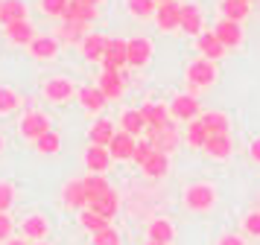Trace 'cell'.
I'll return each mask as SVG.
<instances>
[{
	"label": "cell",
	"instance_id": "cell-1",
	"mask_svg": "<svg viewBox=\"0 0 260 245\" xmlns=\"http://www.w3.org/2000/svg\"><path fill=\"white\" fill-rule=\"evenodd\" d=\"M146 140L152 143L155 152H161V155H170V152L178 146V128L167 120L161 126H149L146 128Z\"/></svg>",
	"mask_w": 260,
	"mask_h": 245
},
{
	"label": "cell",
	"instance_id": "cell-2",
	"mask_svg": "<svg viewBox=\"0 0 260 245\" xmlns=\"http://www.w3.org/2000/svg\"><path fill=\"white\" fill-rule=\"evenodd\" d=\"M213 201H216V193H213L211 184H190L187 193H184V204H187L193 213H205V210H211Z\"/></svg>",
	"mask_w": 260,
	"mask_h": 245
},
{
	"label": "cell",
	"instance_id": "cell-3",
	"mask_svg": "<svg viewBox=\"0 0 260 245\" xmlns=\"http://www.w3.org/2000/svg\"><path fill=\"white\" fill-rule=\"evenodd\" d=\"M88 210H94V213H100L103 219H114L120 210V196L114 193V187H108V190H103V193H96V196L88 198Z\"/></svg>",
	"mask_w": 260,
	"mask_h": 245
},
{
	"label": "cell",
	"instance_id": "cell-4",
	"mask_svg": "<svg viewBox=\"0 0 260 245\" xmlns=\"http://www.w3.org/2000/svg\"><path fill=\"white\" fill-rule=\"evenodd\" d=\"M213 79H216V67H213V61H208V58H196V61H190L187 82L193 85V88H208V85H213Z\"/></svg>",
	"mask_w": 260,
	"mask_h": 245
},
{
	"label": "cell",
	"instance_id": "cell-5",
	"mask_svg": "<svg viewBox=\"0 0 260 245\" xmlns=\"http://www.w3.org/2000/svg\"><path fill=\"white\" fill-rule=\"evenodd\" d=\"M167 108H170V117L173 120H181V123L187 120L190 123V120H196V114H199V99L193 93H178Z\"/></svg>",
	"mask_w": 260,
	"mask_h": 245
},
{
	"label": "cell",
	"instance_id": "cell-6",
	"mask_svg": "<svg viewBox=\"0 0 260 245\" xmlns=\"http://www.w3.org/2000/svg\"><path fill=\"white\" fill-rule=\"evenodd\" d=\"M126 38H108V47H106V56H103V67L106 73H117L123 64H129L126 61Z\"/></svg>",
	"mask_w": 260,
	"mask_h": 245
},
{
	"label": "cell",
	"instance_id": "cell-7",
	"mask_svg": "<svg viewBox=\"0 0 260 245\" xmlns=\"http://www.w3.org/2000/svg\"><path fill=\"white\" fill-rule=\"evenodd\" d=\"M50 131V120L47 114H41V111H32V114H26L24 120H21V134H24L26 140H32L36 143L38 137H44Z\"/></svg>",
	"mask_w": 260,
	"mask_h": 245
},
{
	"label": "cell",
	"instance_id": "cell-8",
	"mask_svg": "<svg viewBox=\"0 0 260 245\" xmlns=\"http://www.w3.org/2000/svg\"><path fill=\"white\" fill-rule=\"evenodd\" d=\"M61 198H64V204L73 210H88V193H85V184L82 178H73V181H68L64 184V190H61Z\"/></svg>",
	"mask_w": 260,
	"mask_h": 245
},
{
	"label": "cell",
	"instance_id": "cell-9",
	"mask_svg": "<svg viewBox=\"0 0 260 245\" xmlns=\"http://www.w3.org/2000/svg\"><path fill=\"white\" fill-rule=\"evenodd\" d=\"M135 146H138V140L126 134L123 128H120L114 140L108 143V152H111V161H132V155H135Z\"/></svg>",
	"mask_w": 260,
	"mask_h": 245
},
{
	"label": "cell",
	"instance_id": "cell-10",
	"mask_svg": "<svg viewBox=\"0 0 260 245\" xmlns=\"http://www.w3.org/2000/svg\"><path fill=\"white\" fill-rule=\"evenodd\" d=\"M155 23H158V29H178V23H181V6H178L176 0L173 3H161L158 9H155Z\"/></svg>",
	"mask_w": 260,
	"mask_h": 245
},
{
	"label": "cell",
	"instance_id": "cell-11",
	"mask_svg": "<svg viewBox=\"0 0 260 245\" xmlns=\"http://www.w3.org/2000/svg\"><path fill=\"white\" fill-rule=\"evenodd\" d=\"M149 56H152V44L146 38H129V44H126V61H129L132 67H143L149 61Z\"/></svg>",
	"mask_w": 260,
	"mask_h": 245
},
{
	"label": "cell",
	"instance_id": "cell-12",
	"mask_svg": "<svg viewBox=\"0 0 260 245\" xmlns=\"http://www.w3.org/2000/svg\"><path fill=\"white\" fill-rule=\"evenodd\" d=\"M108 163H111V152L106 146H88L85 149V166L91 175H103L108 169Z\"/></svg>",
	"mask_w": 260,
	"mask_h": 245
},
{
	"label": "cell",
	"instance_id": "cell-13",
	"mask_svg": "<svg viewBox=\"0 0 260 245\" xmlns=\"http://www.w3.org/2000/svg\"><path fill=\"white\" fill-rule=\"evenodd\" d=\"M213 35L219 38V44L228 50V47H237L240 41H243V26L234 21H219L216 23V29H213Z\"/></svg>",
	"mask_w": 260,
	"mask_h": 245
},
{
	"label": "cell",
	"instance_id": "cell-14",
	"mask_svg": "<svg viewBox=\"0 0 260 245\" xmlns=\"http://www.w3.org/2000/svg\"><path fill=\"white\" fill-rule=\"evenodd\" d=\"M106 47H108V38L100 32H91L82 38V56L88 58V61H103V56H106Z\"/></svg>",
	"mask_w": 260,
	"mask_h": 245
},
{
	"label": "cell",
	"instance_id": "cell-15",
	"mask_svg": "<svg viewBox=\"0 0 260 245\" xmlns=\"http://www.w3.org/2000/svg\"><path fill=\"white\" fill-rule=\"evenodd\" d=\"M26 21V3L24 0H3L0 6V23L3 26H12V23Z\"/></svg>",
	"mask_w": 260,
	"mask_h": 245
},
{
	"label": "cell",
	"instance_id": "cell-16",
	"mask_svg": "<svg viewBox=\"0 0 260 245\" xmlns=\"http://www.w3.org/2000/svg\"><path fill=\"white\" fill-rule=\"evenodd\" d=\"M178 29H184L187 35H202V12L199 6H193V3H184L181 6V23H178Z\"/></svg>",
	"mask_w": 260,
	"mask_h": 245
},
{
	"label": "cell",
	"instance_id": "cell-17",
	"mask_svg": "<svg viewBox=\"0 0 260 245\" xmlns=\"http://www.w3.org/2000/svg\"><path fill=\"white\" fill-rule=\"evenodd\" d=\"M196 47H199L202 58H208V61H216V58L225 56V47L219 44V38L213 32H202L199 38H196Z\"/></svg>",
	"mask_w": 260,
	"mask_h": 245
},
{
	"label": "cell",
	"instance_id": "cell-18",
	"mask_svg": "<svg viewBox=\"0 0 260 245\" xmlns=\"http://www.w3.org/2000/svg\"><path fill=\"white\" fill-rule=\"evenodd\" d=\"M71 93H76V88L71 85V79L44 82V96H47L50 102H64V99H71Z\"/></svg>",
	"mask_w": 260,
	"mask_h": 245
},
{
	"label": "cell",
	"instance_id": "cell-19",
	"mask_svg": "<svg viewBox=\"0 0 260 245\" xmlns=\"http://www.w3.org/2000/svg\"><path fill=\"white\" fill-rule=\"evenodd\" d=\"M76 96H79V102H82V108H88V111H103L106 108V93L100 91V88H91V85H85V88H76Z\"/></svg>",
	"mask_w": 260,
	"mask_h": 245
},
{
	"label": "cell",
	"instance_id": "cell-20",
	"mask_svg": "<svg viewBox=\"0 0 260 245\" xmlns=\"http://www.w3.org/2000/svg\"><path fill=\"white\" fill-rule=\"evenodd\" d=\"M59 38H50V35H36L32 44H29V53L36 58H53L59 53Z\"/></svg>",
	"mask_w": 260,
	"mask_h": 245
},
{
	"label": "cell",
	"instance_id": "cell-21",
	"mask_svg": "<svg viewBox=\"0 0 260 245\" xmlns=\"http://www.w3.org/2000/svg\"><path fill=\"white\" fill-rule=\"evenodd\" d=\"M114 126L108 123V120H96L94 126H91V131H88V137H91V146H106L108 149V143L114 140Z\"/></svg>",
	"mask_w": 260,
	"mask_h": 245
},
{
	"label": "cell",
	"instance_id": "cell-22",
	"mask_svg": "<svg viewBox=\"0 0 260 245\" xmlns=\"http://www.w3.org/2000/svg\"><path fill=\"white\" fill-rule=\"evenodd\" d=\"M96 18V6H88V3H79V0H71L68 9H64V21H79L88 23Z\"/></svg>",
	"mask_w": 260,
	"mask_h": 245
},
{
	"label": "cell",
	"instance_id": "cell-23",
	"mask_svg": "<svg viewBox=\"0 0 260 245\" xmlns=\"http://www.w3.org/2000/svg\"><path fill=\"white\" fill-rule=\"evenodd\" d=\"M138 111H141L143 120H146V128L149 126H161V123L170 120V108H167V105H158V102H143Z\"/></svg>",
	"mask_w": 260,
	"mask_h": 245
},
{
	"label": "cell",
	"instance_id": "cell-24",
	"mask_svg": "<svg viewBox=\"0 0 260 245\" xmlns=\"http://www.w3.org/2000/svg\"><path fill=\"white\" fill-rule=\"evenodd\" d=\"M146 178H164L170 172V155H161V152H152V158L141 166Z\"/></svg>",
	"mask_w": 260,
	"mask_h": 245
},
{
	"label": "cell",
	"instance_id": "cell-25",
	"mask_svg": "<svg viewBox=\"0 0 260 245\" xmlns=\"http://www.w3.org/2000/svg\"><path fill=\"white\" fill-rule=\"evenodd\" d=\"M231 149H234V143H231L228 134H211L208 143H205V152H208L211 158H228Z\"/></svg>",
	"mask_w": 260,
	"mask_h": 245
},
{
	"label": "cell",
	"instance_id": "cell-26",
	"mask_svg": "<svg viewBox=\"0 0 260 245\" xmlns=\"http://www.w3.org/2000/svg\"><path fill=\"white\" fill-rule=\"evenodd\" d=\"M21 231H24V236H29V239H44V233L50 231V225L44 216H38V213H32V216H26L24 225H21Z\"/></svg>",
	"mask_w": 260,
	"mask_h": 245
},
{
	"label": "cell",
	"instance_id": "cell-27",
	"mask_svg": "<svg viewBox=\"0 0 260 245\" xmlns=\"http://www.w3.org/2000/svg\"><path fill=\"white\" fill-rule=\"evenodd\" d=\"M146 233H149L152 242H164V245H170L173 242V236H176L173 225H170L167 219H152L149 222V228H146Z\"/></svg>",
	"mask_w": 260,
	"mask_h": 245
},
{
	"label": "cell",
	"instance_id": "cell-28",
	"mask_svg": "<svg viewBox=\"0 0 260 245\" xmlns=\"http://www.w3.org/2000/svg\"><path fill=\"white\" fill-rule=\"evenodd\" d=\"M120 126H123V131H126V134H132V137H141L143 131H146V120H143L141 111H123V117H120Z\"/></svg>",
	"mask_w": 260,
	"mask_h": 245
},
{
	"label": "cell",
	"instance_id": "cell-29",
	"mask_svg": "<svg viewBox=\"0 0 260 245\" xmlns=\"http://www.w3.org/2000/svg\"><path fill=\"white\" fill-rule=\"evenodd\" d=\"M96 88L106 93V99H120V93H123V79H120V73H106V70H103Z\"/></svg>",
	"mask_w": 260,
	"mask_h": 245
},
{
	"label": "cell",
	"instance_id": "cell-30",
	"mask_svg": "<svg viewBox=\"0 0 260 245\" xmlns=\"http://www.w3.org/2000/svg\"><path fill=\"white\" fill-rule=\"evenodd\" d=\"M6 38L12 41V44H32V38H36V32H32V26H29V21H21V23H12V26H6Z\"/></svg>",
	"mask_w": 260,
	"mask_h": 245
},
{
	"label": "cell",
	"instance_id": "cell-31",
	"mask_svg": "<svg viewBox=\"0 0 260 245\" xmlns=\"http://www.w3.org/2000/svg\"><path fill=\"white\" fill-rule=\"evenodd\" d=\"M205 128H208V134H228V117L219 114V111H208V114L199 117Z\"/></svg>",
	"mask_w": 260,
	"mask_h": 245
},
{
	"label": "cell",
	"instance_id": "cell-32",
	"mask_svg": "<svg viewBox=\"0 0 260 245\" xmlns=\"http://www.w3.org/2000/svg\"><path fill=\"white\" fill-rule=\"evenodd\" d=\"M219 9H222L225 21L240 23L248 15V3H246V0H222V6H219Z\"/></svg>",
	"mask_w": 260,
	"mask_h": 245
},
{
	"label": "cell",
	"instance_id": "cell-33",
	"mask_svg": "<svg viewBox=\"0 0 260 245\" xmlns=\"http://www.w3.org/2000/svg\"><path fill=\"white\" fill-rule=\"evenodd\" d=\"M79 225H82L85 231H91V233H100V231H106V228H111V222L103 219V216L94 213V210H82V213H79Z\"/></svg>",
	"mask_w": 260,
	"mask_h": 245
},
{
	"label": "cell",
	"instance_id": "cell-34",
	"mask_svg": "<svg viewBox=\"0 0 260 245\" xmlns=\"http://www.w3.org/2000/svg\"><path fill=\"white\" fill-rule=\"evenodd\" d=\"M208 128H205V123L202 120H190L187 126V143L190 146H196V149H205V143H208Z\"/></svg>",
	"mask_w": 260,
	"mask_h": 245
},
{
	"label": "cell",
	"instance_id": "cell-35",
	"mask_svg": "<svg viewBox=\"0 0 260 245\" xmlns=\"http://www.w3.org/2000/svg\"><path fill=\"white\" fill-rule=\"evenodd\" d=\"M36 149L41 152V155H56V152L61 149V137L56 134V131H47L44 137L36 140Z\"/></svg>",
	"mask_w": 260,
	"mask_h": 245
},
{
	"label": "cell",
	"instance_id": "cell-36",
	"mask_svg": "<svg viewBox=\"0 0 260 245\" xmlns=\"http://www.w3.org/2000/svg\"><path fill=\"white\" fill-rule=\"evenodd\" d=\"M61 38H68V41H82L85 38V23L79 21H64L61 23Z\"/></svg>",
	"mask_w": 260,
	"mask_h": 245
},
{
	"label": "cell",
	"instance_id": "cell-37",
	"mask_svg": "<svg viewBox=\"0 0 260 245\" xmlns=\"http://www.w3.org/2000/svg\"><path fill=\"white\" fill-rule=\"evenodd\" d=\"M158 3L155 0H129V12L138 15V18H146V15H155Z\"/></svg>",
	"mask_w": 260,
	"mask_h": 245
},
{
	"label": "cell",
	"instance_id": "cell-38",
	"mask_svg": "<svg viewBox=\"0 0 260 245\" xmlns=\"http://www.w3.org/2000/svg\"><path fill=\"white\" fill-rule=\"evenodd\" d=\"M18 93L12 88H0V114H6V111H15L18 108Z\"/></svg>",
	"mask_w": 260,
	"mask_h": 245
},
{
	"label": "cell",
	"instance_id": "cell-39",
	"mask_svg": "<svg viewBox=\"0 0 260 245\" xmlns=\"http://www.w3.org/2000/svg\"><path fill=\"white\" fill-rule=\"evenodd\" d=\"M152 152H155V149H152V143H149V140H138V146H135V155H132V161L141 163V166H143V163L152 158Z\"/></svg>",
	"mask_w": 260,
	"mask_h": 245
},
{
	"label": "cell",
	"instance_id": "cell-40",
	"mask_svg": "<svg viewBox=\"0 0 260 245\" xmlns=\"http://www.w3.org/2000/svg\"><path fill=\"white\" fill-rule=\"evenodd\" d=\"M12 201H15V187L9 181H0V213H6L12 207Z\"/></svg>",
	"mask_w": 260,
	"mask_h": 245
},
{
	"label": "cell",
	"instance_id": "cell-41",
	"mask_svg": "<svg viewBox=\"0 0 260 245\" xmlns=\"http://www.w3.org/2000/svg\"><path fill=\"white\" fill-rule=\"evenodd\" d=\"M71 0H41V9L53 15V18H64V9H68Z\"/></svg>",
	"mask_w": 260,
	"mask_h": 245
},
{
	"label": "cell",
	"instance_id": "cell-42",
	"mask_svg": "<svg viewBox=\"0 0 260 245\" xmlns=\"http://www.w3.org/2000/svg\"><path fill=\"white\" fill-rule=\"evenodd\" d=\"M94 245H123V242H120V233L114 228H106V231L94 233Z\"/></svg>",
	"mask_w": 260,
	"mask_h": 245
},
{
	"label": "cell",
	"instance_id": "cell-43",
	"mask_svg": "<svg viewBox=\"0 0 260 245\" xmlns=\"http://www.w3.org/2000/svg\"><path fill=\"white\" fill-rule=\"evenodd\" d=\"M243 231H246L248 236H260V210H254V213H248V216H246Z\"/></svg>",
	"mask_w": 260,
	"mask_h": 245
},
{
	"label": "cell",
	"instance_id": "cell-44",
	"mask_svg": "<svg viewBox=\"0 0 260 245\" xmlns=\"http://www.w3.org/2000/svg\"><path fill=\"white\" fill-rule=\"evenodd\" d=\"M12 239V219L9 213H0V242H9Z\"/></svg>",
	"mask_w": 260,
	"mask_h": 245
},
{
	"label": "cell",
	"instance_id": "cell-45",
	"mask_svg": "<svg viewBox=\"0 0 260 245\" xmlns=\"http://www.w3.org/2000/svg\"><path fill=\"white\" fill-rule=\"evenodd\" d=\"M248 155H251V161L260 163V137L251 140V146H248Z\"/></svg>",
	"mask_w": 260,
	"mask_h": 245
},
{
	"label": "cell",
	"instance_id": "cell-46",
	"mask_svg": "<svg viewBox=\"0 0 260 245\" xmlns=\"http://www.w3.org/2000/svg\"><path fill=\"white\" fill-rule=\"evenodd\" d=\"M216 245H246V242H243L240 236H234V233H225V236H222Z\"/></svg>",
	"mask_w": 260,
	"mask_h": 245
},
{
	"label": "cell",
	"instance_id": "cell-47",
	"mask_svg": "<svg viewBox=\"0 0 260 245\" xmlns=\"http://www.w3.org/2000/svg\"><path fill=\"white\" fill-rule=\"evenodd\" d=\"M79 3H88V6H100L103 0H79Z\"/></svg>",
	"mask_w": 260,
	"mask_h": 245
},
{
	"label": "cell",
	"instance_id": "cell-48",
	"mask_svg": "<svg viewBox=\"0 0 260 245\" xmlns=\"http://www.w3.org/2000/svg\"><path fill=\"white\" fill-rule=\"evenodd\" d=\"M3 245H26L24 239H9V242H3Z\"/></svg>",
	"mask_w": 260,
	"mask_h": 245
},
{
	"label": "cell",
	"instance_id": "cell-49",
	"mask_svg": "<svg viewBox=\"0 0 260 245\" xmlns=\"http://www.w3.org/2000/svg\"><path fill=\"white\" fill-rule=\"evenodd\" d=\"M146 245H164V242H152V239H146Z\"/></svg>",
	"mask_w": 260,
	"mask_h": 245
},
{
	"label": "cell",
	"instance_id": "cell-50",
	"mask_svg": "<svg viewBox=\"0 0 260 245\" xmlns=\"http://www.w3.org/2000/svg\"><path fill=\"white\" fill-rule=\"evenodd\" d=\"M155 3H158V6H161V3H173V0H155Z\"/></svg>",
	"mask_w": 260,
	"mask_h": 245
},
{
	"label": "cell",
	"instance_id": "cell-51",
	"mask_svg": "<svg viewBox=\"0 0 260 245\" xmlns=\"http://www.w3.org/2000/svg\"><path fill=\"white\" fill-rule=\"evenodd\" d=\"M0 149H3V137H0Z\"/></svg>",
	"mask_w": 260,
	"mask_h": 245
},
{
	"label": "cell",
	"instance_id": "cell-52",
	"mask_svg": "<svg viewBox=\"0 0 260 245\" xmlns=\"http://www.w3.org/2000/svg\"><path fill=\"white\" fill-rule=\"evenodd\" d=\"M36 245H47V242H36Z\"/></svg>",
	"mask_w": 260,
	"mask_h": 245
},
{
	"label": "cell",
	"instance_id": "cell-53",
	"mask_svg": "<svg viewBox=\"0 0 260 245\" xmlns=\"http://www.w3.org/2000/svg\"><path fill=\"white\" fill-rule=\"evenodd\" d=\"M0 6H3V0H0Z\"/></svg>",
	"mask_w": 260,
	"mask_h": 245
},
{
	"label": "cell",
	"instance_id": "cell-54",
	"mask_svg": "<svg viewBox=\"0 0 260 245\" xmlns=\"http://www.w3.org/2000/svg\"><path fill=\"white\" fill-rule=\"evenodd\" d=\"M246 3H251V0H246Z\"/></svg>",
	"mask_w": 260,
	"mask_h": 245
}]
</instances>
